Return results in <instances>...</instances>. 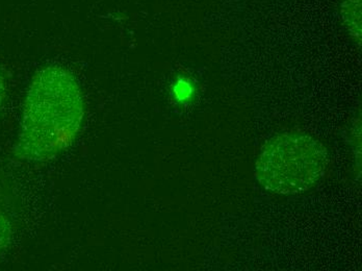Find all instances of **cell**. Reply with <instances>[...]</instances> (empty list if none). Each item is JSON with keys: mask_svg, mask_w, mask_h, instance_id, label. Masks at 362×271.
I'll return each instance as SVG.
<instances>
[{"mask_svg": "<svg viewBox=\"0 0 362 271\" xmlns=\"http://www.w3.org/2000/svg\"><path fill=\"white\" fill-rule=\"evenodd\" d=\"M344 15L349 19V25L350 28L355 26L358 28L361 25V0H346L344 4Z\"/></svg>", "mask_w": 362, "mask_h": 271, "instance_id": "3", "label": "cell"}, {"mask_svg": "<svg viewBox=\"0 0 362 271\" xmlns=\"http://www.w3.org/2000/svg\"><path fill=\"white\" fill-rule=\"evenodd\" d=\"M85 116L83 96L74 76L57 66L33 79L24 100L14 155L28 162H47L71 145Z\"/></svg>", "mask_w": 362, "mask_h": 271, "instance_id": "1", "label": "cell"}, {"mask_svg": "<svg viewBox=\"0 0 362 271\" xmlns=\"http://www.w3.org/2000/svg\"><path fill=\"white\" fill-rule=\"evenodd\" d=\"M12 241V226L6 214L0 209V255L6 252Z\"/></svg>", "mask_w": 362, "mask_h": 271, "instance_id": "4", "label": "cell"}, {"mask_svg": "<svg viewBox=\"0 0 362 271\" xmlns=\"http://www.w3.org/2000/svg\"><path fill=\"white\" fill-rule=\"evenodd\" d=\"M4 96H6V85H4V76L0 72V112H1L2 105H4Z\"/></svg>", "mask_w": 362, "mask_h": 271, "instance_id": "5", "label": "cell"}, {"mask_svg": "<svg viewBox=\"0 0 362 271\" xmlns=\"http://www.w3.org/2000/svg\"><path fill=\"white\" fill-rule=\"evenodd\" d=\"M328 164L326 147L313 137L282 134L272 138L262 149L255 175L266 190L295 195L315 186Z\"/></svg>", "mask_w": 362, "mask_h": 271, "instance_id": "2", "label": "cell"}]
</instances>
